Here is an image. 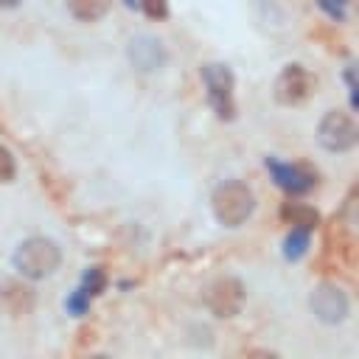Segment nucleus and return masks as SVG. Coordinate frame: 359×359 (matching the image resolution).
Here are the masks:
<instances>
[{
  "instance_id": "obj_8",
  "label": "nucleus",
  "mask_w": 359,
  "mask_h": 359,
  "mask_svg": "<svg viewBox=\"0 0 359 359\" xmlns=\"http://www.w3.org/2000/svg\"><path fill=\"white\" fill-rule=\"evenodd\" d=\"M126 59L135 70L140 73H154L160 67H165L168 62V50L165 45L154 36V34H135L126 42Z\"/></svg>"
},
{
  "instance_id": "obj_15",
  "label": "nucleus",
  "mask_w": 359,
  "mask_h": 359,
  "mask_svg": "<svg viewBox=\"0 0 359 359\" xmlns=\"http://www.w3.org/2000/svg\"><path fill=\"white\" fill-rule=\"evenodd\" d=\"M90 300H93V297H90L87 292H81V289H76V292H73V294H70V297L65 300V309H67V311H70L73 317H81V314L87 311V306H90Z\"/></svg>"
},
{
  "instance_id": "obj_19",
  "label": "nucleus",
  "mask_w": 359,
  "mask_h": 359,
  "mask_svg": "<svg viewBox=\"0 0 359 359\" xmlns=\"http://www.w3.org/2000/svg\"><path fill=\"white\" fill-rule=\"evenodd\" d=\"M244 359H278V356L269 351H250V353H244Z\"/></svg>"
},
{
  "instance_id": "obj_1",
  "label": "nucleus",
  "mask_w": 359,
  "mask_h": 359,
  "mask_svg": "<svg viewBox=\"0 0 359 359\" xmlns=\"http://www.w3.org/2000/svg\"><path fill=\"white\" fill-rule=\"evenodd\" d=\"M11 264L25 280H42V278H50L59 269L62 250L53 238L31 236V238L17 244V250L11 255Z\"/></svg>"
},
{
  "instance_id": "obj_11",
  "label": "nucleus",
  "mask_w": 359,
  "mask_h": 359,
  "mask_svg": "<svg viewBox=\"0 0 359 359\" xmlns=\"http://www.w3.org/2000/svg\"><path fill=\"white\" fill-rule=\"evenodd\" d=\"M0 297H3V306H6L11 314H25V311H31V306H34V292H31L28 286L17 283V280L3 283Z\"/></svg>"
},
{
  "instance_id": "obj_14",
  "label": "nucleus",
  "mask_w": 359,
  "mask_h": 359,
  "mask_svg": "<svg viewBox=\"0 0 359 359\" xmlns=\"http://www.w3.org/2000/svg\"><path fill=\"white\" fill-rule=\"evenodd\" d=\"M104 286H107V275H104V269L101 266H90L87 272H84V278H81V292H87L90 297H95V294H101L104 292Z\"/></svg>"
},
{
  "instance_id": "obj_6",
  "label": "nucleus",
  "mask_w": 359,
  "mask_h": 359,
  "mask_svg": "<svg viewBox=\"0 0 359 359\" xmlns=\"http://www.w3.org/2000/svg\"><path fill=\"white\" fill-rule=\"evenodd\" d=\"M314 93V79L303 65H286L275 79V101L283 107H297Z\"/></svg>"
},
{
  "instance_id": "obj_17",
  "label": "nucleus",
  "mask_w": 359,
  "mask_h": 359,
  "mask_svg": "<svg viewBox=\"0 0 359 359\" xmlns=\"http://www.w3.org/2000/svg\"><path fill=\"white\" fill-rule=\"evenodd\" d=\"M140 8H143L149 17H165V14H168V8H165L163 3H157V6H154V3H146V6H140Z\"/></svg>"
},
{
  "instance_id": "obj_10",
  "label": "nucleus",
  "mask_w": 359,
  "mask_h": 359,
  "mask_svg": "<svg viewBox=\"0 0 359 359\" xmlns=\"http://www.w3.org/2000/svg\"><path fill=\"white\" fill-rule=\"evenodd\" d=\"M280 216L292 224V230H303V233H311L320 222V213L311 205H303V202H286Z\"/></svg>"
},
{
  "instance_id": "obj_4",
  "label": "nucleus",
  "mask_w": 359,
  "mask_h": 359,
  "mask_svg": "<svg viewBox=\"0 0 359 359\" xmlns=\"http://www.w3.org/2000/svg\"><path fill=\"white\" fill-rule=\"evenodd\" d=\"M317 140L323 149L328 151H351L359 140V129H356V121L342 112V109H331L320 118V126H317Z\"/></svg>"
},
{
  "instance_id": "obj_9",
  "label": "nucleus",
  "mask_w": 359,
  "mask_h": 359,
  "mask_svg": "<svg viewBox=\"0 0 359 359\" xmlns=\"http://www.w3.org/2000/svg\"><path fill=\"white\" fill-rule=\"evenodd\" d=\"M266 168L272 174V180L278 182V188H283L286 194L292 196H300V194H309L314 188V174L303 165H294V163H283L278 157H266Z\"/></svg>"
},
{
  "instance_id": "obj_2",
  "label": "nucleus",
  "mask_w": 359,
  "mask_h": 359,
  "mask_svg": "<svg viewBox=\"0 0 359 359\" xmlns=\"http://www.w3.org/2000/svg\"><path fill=\"white\" fill-rule=\"evenodd\" d=\"M210 208L219 224L224 227H241L252 210H255V194L241 180H224L210 194Z\"/></svg>"
},
{
  "instance_id": "obj_16",
  "label": "nucleus",
  "mask_w": 359,
  "mask_h": 359,
  "mask_svg": "<svg viewBox=\"0 0 359 359\" xmlns=\"http://www.w3.org/2000/svg\"><path fill=\"white\" fill-rule=\"evenodd\" d=\"M17 177V163H14V154L0 143V182H11Z\"/></svg>"
},
{
  "instance_id": "obj_20",
  "label": "nucleus",
  "mask_w": 359,
  "mask_h": 359,
  "mask_svg": "<svg viewBox=\"0 0 359 359\" xmlns=\"http://www.w3.org/2000/svg\"><path fill=\"white\" fill-rule=\"evenodd\" d=\"M323 11H328L331 17H342L345 14V6H328V3H323Z\"/></svg>"
},
{
  "instance_id": "obj_12",
  "label": "nucleus",
  "mask_w": 359,
  "mask_h": 359,
  "mask_svg": "<svg viewBox=\"0 0 359 359\" xmlns=\"http://www.w3.org/2000/svg\"><path fill=\"white\" fill-rule=\"evenodd\" d=\"M67 11L79 20V22H95L107 14V3H90V0H79V3H70Z\"/></svg>"
},
{
  "instance_id": "obj_7",
  "label": "nucleus",
  "mask_w": 359,
  "mask_h": 359,
  "mask_svg": "<svg viewBox=\"0 0 359 359\" xmlns=\"http://www.w3.org/2000/svg\"><path fill=\"white\" fill-rule=\"evenodd\" d=\"M205 303L216 317H236L244 306V283L233 275L216 278L205 289Z\"/></svg>"
},
{
  "instance_id": "obj_18",
  "label": "nucleus",
  "mask_w": 359,
  "mask_h": 359,
  "mask_svg": "<svg viewBox=\"0 0 359 359\" xmlns=\"http://www.w3.org/2000/svg\"><path fill=\"white\" fill-rule=\"evenodd\" d=\"M345 81H348V90H351V107H356V81H353V65H348V70H345Z\"/></svg>"
},
{
  "instance_id": "obj_13",
  "label": "nucleus",
  "mask_w": 359,
  "mask_h": 359,
  "mask_svg": "<svg viewBox=\"0 0 359 359\" xmlns=\"http://www.w3.org/2000/svg\"><path fill=\"white\" fill-rule=\"evenodd\" d=\"M309 238L311 233H303V230H289V236L283 238V255L289 261H300L309 250Z\"/></svg>"
},
{
  "instance_id": "obj_21",
  "label": "nucleus",
  "mask_w": 359,
  "mask_h": 359,
  "mask_svg": "<svg viewBox=\"0 0 359 359\" xmlns=\"http://www.w3.org/2000/svg\"><path fill=\"white\" fill-rule=\"evenodd\" d=\"M87 359H112V356H107V353H93V356H87Z\"/></svg>"
},
{
  "instance_id": "obj_3",
  "label": "nucleus",
  "mask_w": 359,
  "mask_h": 359,
  "mask_svg": "<svg viewBox=\"0 0 359 359\" xmlns=\"http://www.w3.org/2000/svg\"><path fill=\"white\" fill-rule=\"evenodd\" d=\"M199 76H202L205 95H208L210 109L219 118L230 121L236 115V101H233V95H236V79H233V70L227 65H222V62H208V65H202Z\"/></svg>"
},
{
  "instance_id": "obj_5",
  "label": "nucleus",
  "mask_w": 359,
  "mask_h": 359,
  "mask_svg": "<svg viewBox=\"0 0 359 359\" xmlns=\"http://www.w3.org/2000/svg\"><path fill=\"white\" fill-rule=\"evenodd\" d=\"M309 309L311 314L325 323V325H337L342 320H348L351 314V300L348 294L337 286V283H317L309 294Z\"/></svg>"
}]
</instances>
